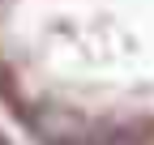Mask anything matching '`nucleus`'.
Returning a JSON list of instances; mask_svg holds the SVG:
<instances>
[{
  "label": "nucleus",
  "mask_w": 154,
  "mask_h": 145,
  "mask_svg": "<svg viewBox=\"0 0 154 145\" xmlns=\"http://www.w3.org/2000/svg\"><path fill=\"white\" fill-rule=\"evenodd\" d=\"M0 145H5V141H0Z\"/></svg>",
  "instance_id": "nucleus-1"
}]
</instances>
